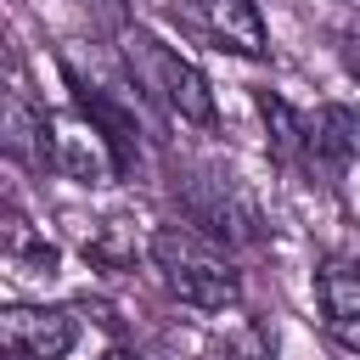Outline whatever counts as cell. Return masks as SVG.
<instances>
[{
	"instance_id": "13",
	"label": "cell",
	"mask_w": 360,
	"mask_h": 360,
	"mask_svg": "<svg viewBox=\"0 0 360 360\" xmlns=\"http://www.w3.org/2000/svg\"><path fill=\"white\" fill-rule=\"evenodd\" d=\"M326 332H332L343 349H354V354H360V315H354V321H326Z\"/></svg>"
},
{
	"instance_id": "9",
	"label": "cell",
	"mask_w": 360,
	"mask_h": 360,
	"mask_svg": "<svg viewBox=\"0 0 360 360\" xmlns=\"http://www.w3.org/2000/svg\"><path fill=\"white\" fill-rule=\"evenodd\" d=\"M6 152L22 158V163H39L51 169V146H45V112H34L28 101H6Z\"/></svg>"
},
{
	"instance_id": "2",
	"label": "cell",
	"mask_w": 360,
	"mask_h": 360,
	"mask_svg": "<svg viewBox=\"0 0 360 360\" xmlns=\"http://www.w3.org/2000/svg\"><path fill=\"white\" fill-rule=\"evenodd\" d=\"M118 51H124V68H129V79L141 84V90H152L174 118H186V124H214V90H208V79H202V68L197 62H186L174 45H163L158 34H146V28H118Z\"/></svg>"
},
{
	"instance_id": "11",
	"label": "cell",
	"mask_w": 360,
	"mask_h": 360,
	"mask_svg": "<svg viewBox=\"0 0 360 360\" xmlns=\"http://www.w3.org/2000/svg\"><path fill=\"white\" fill-rule=\"evenodd\" d=\"M219 360H270V338H264V326L236 321V326L219 338Z\"/></svg>"
},
{
	"instance_id": "5",
	"label": "cell",
	"mask_w": 360,
	"mask_h": 360,
	"mask_svg": "<svg viewBox=\"0 0 360 360\" xmlns=\"http://www.w3.org/2000/svg\"><path fill=\"white\" fill-rule=\"evenodd\" d=\"M73 343H79V326L68 309H6L0 315L6 360H62Z\"/></svg>"
},
{
	"instance_id": "6",
	"label": "cell",
	"mask_w": 360,
	"mask_h": 360,
	"mask_svg": "<svg viewBox=\"0 0 360 360\" xmlns=\"http://www.w3.org/2000/svg\"><path fill=\"white\" fill-rule=\"evenodd\" d=\"M191 22L219 45V51H236V56H264V17L253 0H186Z\"/></svg>"
},
{
	"instance_id": "3",
	"label": "cell",
	"mask_w": 360,
	"mask_h": 360,
	"mask_svg": "<svg viewBox=\"0 0 360 360\" xmlns=\"http://www.w3.org/2000/svg\"><path fill=\"white\" fill-rule=\"evenodd\" d=\"M180 208L191 219V231H202L208 242H259V208L248 197V186L219 169V163H191L180 180Z\"/></svg>"
},
{
	"instance_id": "10",
	"label": "cell",
	"mask_w": 360,
	"mask_h": 360,
	"mask_svg": "<svg viewBox=\"0 0 360 360\" xmlns=\"http://www.w3.org/2000/svg\"><path fill=\"white\" fill-rule=\"evenodd\" d=\"M6 259H11V270H22V276H39V270L51 276V270H56V248H51L45 236H34L17 214L6 219Z\"/></svg>"
},
{
	"instance_id": "1",
	"label": "cell",
	"mask_w": 360,
	"mask_h": 360,
	"mask_svg": "<svg viewBox=\"0 0 360 360\" xmlns=\"http://www.w3.org/2000/svg\"><path fill=\"white\" fill-rule=\"evenodd\" d=\"M146 259L163 281V292L197 315H225L242 304V276L231 270V259L219 253V242H208L191 225H163L146 242Z\"/></svg>"
},
{
	"instance_id": "7",
	"label": "cell",
	"mask_w": 360,
	"mask_h": 360,
	"mask_svg": "<svg viewBox=\"0 0 360 360\" xmlns=\"http://www.w3.org/2000/svg\"><path fill=\"white\" fill-rule=\"evenodd\" d=\"M315 298L326 321H354L360 315V253H338L315 270Z\"/></svg>"
},
{
	"instance_id": "8",
	"label": "cell",
	"mask_w": 360,
	"mask_h": 360,
	"mask_svg": "<svg viewBox=\"0 0 360 360\" xmlns=\"http://www.w3.org/2000/svg\"><path fill=\"white\" fill-rule=\"evenodd\" d=\"M309 152L315 158H360V107L326 101L309 118Z\"/></svg>"
},
{
	"instance_id": "14",
	"label": "cell",
	"mask_w": 360,
	"mask_h": 360,
	"mask_svg": "<svg viewBox=\"0 0 360 360\" xmlns=\"http://www.w3.org/2000/svg\"><path fill=\"white\" fill-rule=\"evenodd\" d=\"M101 360H152V354H141V349H112V354H101Z\"/></svg>"
},
{
	"instance_id": "12",
	"label": "cell",
	"mask_w": 360,
	"mask_h": 360,
	"mask_svg": "<svg viewBox=\"0 0 360 360\" xmlns=\"http://www.w3.org/2000/svg\"><path fill=\"white\" fill-rule=\"evenodd\" d=\"M338 51H343V68H349V79L360 84V28H349V34L338 39Z\"/></svg>"
},
{
	"instance_id": "4",
	"label": "cell",
	"mask_w": 360,
	"mask_h": 360,
	"mask_svg": "<svg viewBox=\"0 0 360 360\" xmlns=\"http://www.w3.org/2000/svg\"><path fill=\"white\" fill-rule=\"evenodd\" d=\"M45 146H51V169L79 186H112L124 174L112 135L90 112H45Z\"/></svg>"
}]
</instances>
